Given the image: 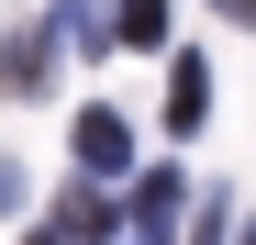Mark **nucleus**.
Returning a JSON list of instances; mask_svg holds the SVG:
<instances>
[{
    "mask_svg": "<svg viewBox=\"0 0 256 245\" xmlns=\"http://www.w3.org/2000/svg\"><path fill=\"white\" fill-rule=\"evenodd\" d=\"M200 122H212V67L190 56L178 78H167V134H200Z\"/></svg>",
    "mask_w": 256,
    "mask_h": 245,
    "instance_id": "nucleus-3",
    "label": "nucleus"
},
{
    "mask_svg": "<svg viewBox=\"0 0 256 245\" xmlns=\"http://www.w3.org/2000/svg\"><path fill=\"white\" fill-rule=\"evenodd\" d=\"M22 245H56V234H22Z\"/></svg>",
    "mask_w": 256,
    "mask_h": 245,
    "instance_id": "nucleus-8",
    "label": "nucleus"
},
{
    "mask_svg": "<svg viewBox=\"0 0 256 245\" xmlns=\"http://www.w3.org/2000/svg\"><path fill=\"white\" fill-rule=\"evenodd\" d=\"M0 90H12V100H45V90H56V22L0 34Z\"/></svg>",
    "mask_w": 256,
    "mask_h": 245,
    "instance_id": "nucleus-1",
    "label": "nucleus"
},
{
    "mask_svg": "<svg viewBox=\"0 0 256 245\" xmlns=\"http://www.w3.org/2000/svg\"><path fill=\"white\" fill-rule=\"evenodd\" d=\"M167 223H178V178L156 168V178L134 190V245H167Z\"/></svg>",
    "mask_w": 256,
    "mask_h": 245,
    "instance_id": "nucleus-4",
    "label": "nucleus"
},
{
    "mask_svg": "<svg viewBox=\"0 0 256 245\" xmlns=\"http://www.w3.org/2000/svg\"><path fill=\"white\" fill-rule=\"evenodd\" d=\"M223 22H256V0H223Z\"/></svg>",
    "mask_w": 256,
    "mask_h": 245,
    "instance_id": "nucleus-7",
    "label": "nucleus"
},
{
    "mask_svg": "<svg viewBox=\"0 0 256 245\" xmlns=\"http://www.w3.org/2000/svg\"><path fill=\"white\" fill-rule=\"evenodd\" d=\"M112 45H167V0H112Z\"/></svg>",
    "mask_w": 256,
    "mask_h": 245,
    "instance_id": "nucleus-6",
    "label": "nucleus"
},
{
    "mask_svg": "<svg viewBox=\"0 0 256 245\" xmlns=\"http://www.w3.org/2000/svg\"><path fill=\"white\" fill-rule=\"evenodd\" d=\"M56 223H67L78 245H112V234H122V223H112V200H100V190H67V200H56Z\"/></svg>",
    "mask_w": 256,
    "mask_h": 245,
    "instance_id": "nucleus-5",
    "label": "nucleus"
},
{
    "mask_svg": "<svg viewBox=\"0 0 256 245\" xmlns=\"http://www.w3.org/2000/svg\"><path fill=\"white\" fill-rule=\"evenodd\" d=\"M78 168H90V178H122V168H134V122H122L112 100L78 112Z\"/></svg>",
    "mask_w": 256,
    "mask_h": 245,
    "instance_id": "nucleus-2",
    "label": "nucleus"
},
{
    "mask_svg": "<svg viewBox=\"0 0 256 245\" xmlns=\"http://www.w3.org/2000/svg\"><path fill=\"white\" fill-rule=\"evenodd\" d=\"M234 245H256V234H234Z\"/></svg>",
    "mask_w": 256,
    "mask_h": 245,
    "instance_id": "nucleus-9",
    "label": "nucleus"
}]
</instances>
